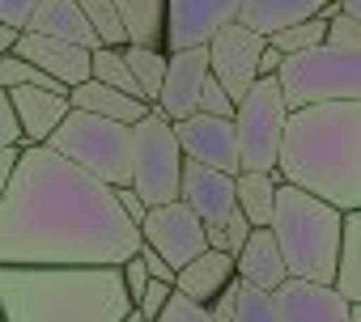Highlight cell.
<instances>
[{
	"label": "cell",
	"instance_id": "1",
	"mask_svg": "<svg viewBox=\"0 0 361 322\" xmlns=\"http://www.w3.org/2000/svg\"><path fill=\"white\" fill-rule=\"evenodd\" d=\"M140 250L111 183L51 144H22L0 200V263L13 267H119Z\"/></svg>",
	"mask_w": 361,
	"mask_h": 322
},
{
	"label": "cell",
	"instance_id": "2",
	"mask_svg": "<svg viewBox=\"0 0 361 322\" xmlns=\"http://www.w3.org/2000/svg\"><path fill=\"white\" fill-rule=\"evenodd\" d=\"M276 170L285 183L327 200L331 208L361 212V102L289 110Z\"/></svg>",
	"mask_w": 361,
	"mask_h": 322
},
{
	"label": "cell",
	"instance_id": "3",
	"mask_svg": "<svg viewBox=\"0 0 361 322\" xmlns=\"http://www.w3.org/2000/svg\"><path fill=\"white\" fill-rule=\"evenodd\" d=\"M119 267H13L0 263L5 322H123L132 314Z\"/></svg>",
	"mask_w": 361,
	"mask_h": 322
},
{
	"label": "cell",
	"instance_id": "4",
	"mask_svg": "<svg viewBox=\"0 0 361 322\" xmlns=\"http://www.w3.org/2000/svg\"><path fill=\"white\" fill-rule=\"evenodd\" d=\"M268 229L276 233V246H281L293 280L331 284L336 259H340V229H344L340 208H331L327 200H319L293 183H281L276 187V212H272Z\"/></svg>",
	"mask_w": 361,
	"mask_h": 322
},
{
	"label": "cell",
	"instance_id": "5",
	"mask_svg": "<svg viewBox=\"0 0 361 322\" xmlns=\"http://www.w3.org/2000/svg\"><path fill=\"white\" fill-rule=\"evenodd\" d=\"M276 81L289 110L323 102H361V51L319 43L302 56H285Z\"/></svg>",
	"mask_w": 361,
	"mask_h": 322
},
{
	"label": "cell",
	"instance_id": "6",
	"mask_svg": "<svg viewBox=\"0 0 361 322\" xmlns=\"http://www.w3.org/2000/svg\"><path fill=\"white\" fill-rule=\"evenodd\" d=\"M56 153L77 161L81 170L111 187H132V127L90 115V110H68L64 123L47 140Z\"/></svg>",
	"mask_w": 361,
	"mask_h": 322
},
{
	"label": "cell",
	"instance_id": "7",
	"mask_svg": "<svg viewBox=\"0 0 361 322\" xmlns=\"http://www.w3.org/2000/svg\"><path fill=\"white\" fill-rule=\"evenodd\" d=\"M183 166H188V157L178 148L174 123L157 106H149V115L132 127V191L145 200V208L178 200Z\"/></svg>",
	"mask_w": 361,
	"mask_h": 322
},
{
	"label": "cell",
	"instance_id": "8",
	"mask_svg": "<svg viewBox=\"0 0 361 322\" xmlns=\"http://www.w3.org/2000/svg\"><path fill=\"white\" fill-rule=\"evenodd\" d=\"M285 123L289 106L281 94L276 77H259L234 110V131H238V161L243 170H276L281 166V144H285Z\"/></svg>",
	"mask_w": 361,
	"mask_h": 322
},
{
	"label": "cell",
	"instance_id": "9",
	"mask_svg": "<svg viewBox=\"0 0 361 322\" xmlns=\"http://www.w3.org/2000/svg\"><path fill=\"white\" fill-rule=\"evenodd\" d=\"M140 242L153 246L174 271L178 267H188L196 255L209 250V238H204V221L183 204V200H174V204H157L145 212L140 221Z\"/></svg>",
	"mask_w": 361,
	"mask_h": 322
},
{
	"label": "cell",
	"instance_id": "10",
	"mask_svg": "<svg viewBox=\"0 0 361 322\" xmlns=\"http://www.w3.org/2000/svg\"><path fill=\"white\" fill-rule=\"evenodd\" d=\"M243 13V0H166V51L209 47Z\"/></svg>",
	"mask_w": 361,
	"mask_h": 322
},
{
	"label": "cell",
	"instance_id": "11",
	"mask_svg": "<svg viewBox=\"0 0 361 322\" xmlns=\"http://www.w3.org/2000/svg\"><path fill=\"white\" fill-rule=\"evenodd\" d=\"M264 47L268 39L255 34L251 26L234 22L226 26L213 43H209V72L221 81V89L238 102L255 81H259V60H264Z\"/></svg>",
	"mask_w": 361,
	"mask_h": 322
},
{
	"label": "cell",
	"instance_id": "12",
	"mask_svg": "<svg viewBox=\"0 0 361 322\" xmlns=\"http://www.w3.org/2000/svg\"><path fill=\"white\" fill-rule=\"evenodd\" d=\"M174 136H178V148H183L188 161H200L209 170H226V174H238L243 161H238V131H234V119H213V115H188L174 123Z\"/></svg>",
	"mask_w": 361,
	"mask_h": 322
},
{
	"label": "cell",
	"instance_id": "13",
	"mask_svg": "<svg viewBox=\"0 0 361 322\" xmlns=\"http://www.w3.org/2000/svg\"><path fill=\"white\" fill-rule=\"evenodd\" d=\"M209 81V47H188V51H166V81H161V94H157V110L178 123L196 115V102H200V89Z\"/></svg>",
	"mask_w": 361,
	"mask_h": 322
},
{
	"label": "cell",
	"instance_id": "14",
	"mask_svg": "<svg viewBox=\"0 0 361 322\" xmlns=\"http://www.w3.org/2000/svg\"><path fill=\"white\" fill-rule=\"evenodd\" d=\"M178 200H183L204 225H226V217L238 208V174L209 170V166H200V161H188Z\"/></svg>",
	"mask_w": 361,
	"mask_h": 322
},
{
	"label": "cell",
	"instance_id": "15",
	"mask_svg": "<svg viewBox=\"0 0 361 322\" xmlns=\"http://www.w3.org/2000/svg\"><path fill=\"white\" fill-rule=\"evenodd\" d=\"M272 297H276L281 322H353V305L331 284H319V280L289 276Z\"/></svg>",
	"mask_w": 361,
	"mask_h": 322
},
{
	"label": "cell",
	"instance_id": "16",
	"mask_svg": "<svg viewBox=\"0 0 361 322\" xmlns=\"http://www.w3.org/2000/svg\"><path fill=\"white\" fill-rule=\"evenodd\" d=\"M13 56L39 64L51 81H60L64 89L90 81V47H77V43H64V39H47V34H35V30H22L18 34V47Z\"/></svg>",
	"mask_w": 361,
	"mask_h": 322
},
{
	"label": "cell",
	"instance_id": "17",
	"mask_svg": "<svg viewBox=\"0 0 361 322\" xmlns=\"http://www.w3.org/2000/svg\"><path fill=\"white\" fill-rule=\"evenodd\" d=\"M9 102H13V115H18V127H22L26 144H47L51 131L73 110L68 89H35V85H26V89H9Z\"/></svg>",
	"mask_w": 361,
	"mask_h": 322
},
{
	"label": "cell",
	"instance_id": "18",
	"mask_svg": "<svg viewBox=\"0 0 361 322\" xmlns=\"http://www.w3.org/2000/svg\"><path fill=\"white\" fill-rule=\"evenodd\" d=\"M234 267H238V280L243 284L264 288V292H276L289 280V267H285V255H281L272 229H255L247 238V246L234 255Z\"/></svg>",
	"mask_w": 361,
	"mask_h": 322
},
{
	"label": "cell",
	"instance_id": "19",
	"mask_svg": "<svg viewBox=\"0 0 361 322\" xmlns=\"http://www.w3.org/2000/svg\"><path fill=\"white\" fill-rule=\"evenodd\" d=\"M234 276H238L234 255H226V250H204V255H196L188 267L174 271V292H183V297L209 305Z\"/></svg>",
	"mask_w": 361,
	"mask_h": 322
},
{
	"label": "cell",
	"instance_id": "20",
	"mask_svg": "<svg viewBox=\"0 0 361 322\" xmlns=\"http://www.w3.org/2000/svg\"><path fill=\"white\" fill-rule=\"evenodd\" d=\"M68 106H73V110L102 115V119H115V123H128V127H136V123L149 115V102H140V98H132V94H119V89H111V85H102V81H94V77L68 89Z\"/></svg>",
	"mask_w": 361,
	"mask_h": 322
},
{
	"label": "cell",
	"instance_id": "21",
	"mask_svg": "<svg viewBox=\"0 0 361 322\" xmlns=\"http://www.w3.org/2000/svg\"><path fill=\"white\" fill-rule=\"evenodd\" d=\"M323 5H327V0H243L238 22L251 26L255 34L272 39V34H281V30H289V26H298V22L319 18Z\"/></svg>",
	"mask_w": 361,
	"mask_h": 322
},
{
	"label": "cell",
	"instance_id": "22",
	"mask_svg": "<svg viewBox=\"0 0 361 322\" xmlns=\"http://www.w3.org/2000/svg\"><path fill=\"white\" fill-rule=\"evenodd\" d=\"M30 30L35 34H47V39L77 43V47H90V51L98 47V39H94V30H90V22H85V13H81L77 0H43L39 13H35V22H30Z\"/></svg>",
	"mask_w": 361,
	"mask_h": 322
},
{
	"label": "cell",
	"instance_id": "23",
	"mask_svg": "<svg viewBox=\"0 0 361 322\" xmlns=\"http://www.w3.org/2000/svg\"><path fill=\"white\" fill-rule=\"evenodd\" d=\"M119 26L132 47H161L166 51V0H115Z\"/></svg>",
	"mask_w": 361,
	"mask_h": 322
},
{
	"label": "cell",
	"instance_id": "24",
	"mask_svg": "<svg viewBox=\"0 0 361 322\" xmlns=\"http://www.w3.org/2000/svg\"><path fill=\"white\" fill-rule=\"evenodd\" d=\"M281 170H238V212L255 225L268 229L272 212H276V187H281Z\"/></svg>",
	"mask_w": 361,
	"mask_h": 322
},
{
	"label": "cell",
	"instance_id": "25",
	"mask_svg": "<svg viewBox=\"0 0 361 322\" xmlns=\"http://www.w3.org/2000/svg\"><path fill=\"white\" fill-rule=\"evenodd\" d=\"M331 288H336L348 305H361V212H344L340 259H336Z\"/></svg>",
	"mask_w": 361,
	"mask_h": 322
},
{
	"label": "cell",
	"instance_id": "26",
	"mask_svg": "<svg viewBox=\"0 0 361 322\" xmlns=\"http://www.w3.org/2000/svg\"><path fill=\"white\" fill-rule=\"evenodd\" d=\"M123 60H128V68H132V77H136V89H140V98L153 106L157 102V94H161V81H166V51L161 47H123Z\"/></svg>",
	"mask_w": 361,
	"mask_h": 322
},
{
	"label": "cell",
	"instance_id": "27",
	"mask_svg": "<svg viewBox=\"0 0 361 322\" xmlns=\"http://www.w3.org/2000/svg\"><path fill=\"white\" fill-rule=\"evenodd\" d=\"M90 77L102 81V85H111V89H119V94L140 98L136 77H132V68H128V60H123V47H94V51H90ZM140 102H145V98H140Z\"/></svg>",
	"mask_w": 361,
	"mask_h": 322
},
{
	"label": "cell",
	"instance_id": "28",
	"mask_svg": "<svg viewBox=\"0 0 361 322\" xmlns=\"http://www.w3.org/2000/svg\"><path fill=\"white\" fill-rule=\"evenodd\" d=\"M98 47H128V34L119 26V9H115V0H77Z\"/></svg>",
	"mask_w": 361,
	"mask_h": 322
},
{
	"label": "cell",
	"instance_id": "29",
	"mask_svg": "<svg viewBox=\"0 0 361 322\" xmlns=\"http://www.w3.org/2000/svg\"><path fill=\"white\" fill-rule=\"evenodd\" d=\"M281 56H302V51H310V47H319V43H327V22L323 18H310V22H298V26H289V30H281V34H272L268 39Z\"/></svg>",
	"mask_w": 361,
	"mask_h": 322
},
{
	"label": "cell",
	"instance_id": "30",
	"mask_svg": "<svg viewBox=\"0 0 361 322\" xmlns=\"http://www.w3.org/2000/svg\"><path fill=\"white\" fill-rule=\"evenodd\" d=\"M230 322H281L276 297H272V292H264V288L243 284V292H238V305H234V318H230Z\"/></svg>",
	"mask_w": 361,
	"mask_h": 322
},
{
	"label": "cell",
	"instance_id": "31",
	"mask_svg": "<svg viewBox=\"0 0 361 322\" xmlns=\"http://www.w3.org/2000/svg\"><path fill=\"white\" fill-rule=\"evenodd\" d=\"M153 322H213V314H209V305H200V301H192L183 292H170L166 309Z\"/></svg>",
	"mask_w": 361,
	"mask_h": 322
},
{
	"label": "cell",
	"instance_id": "32",
	"mask_svg": "<svg viewBox=\"0 0 361 322\" xmlns=\"http://www.w3.org/2000/svg\"><path fill=\"white\" fill-rule=\"evenodd\" d=\"M196 110L200 115H213V119H234V110H238V102L221 89V81L209 72V81H204V89H200V102H196Z\"/></svg>",
	"mask_w": 361,
	"mask_h": 322
},
{
	"label": "cell",
	"instance_id": "33",
	"mask_svg": "<svg viewBox=\"0 0 361 322\" xmlns=\"http://www.w3.org/2000/svg\"><path fill=\"white\" fill-rule=\"evenodd\" d=\"M170 292H174V284H170V280H153V276H149V284H145V292H140V301H136V314H140L145 322H153V318L166 309Z\"/></svg>",
	"mask_w": 361,
	"mask_h": 322
},
{
	"label": "cell",
	"instance_id": "34",
	"mask_svg": "<svg viewBox=\"0 0 361 322\" xmlns=\"http://www.w3.org/2000/svg\"><path fill=\"white\" fill-rule=\"evenodd\" d=\"M43 0H0V26H9V30H30L35 13H39Z\"/></svg>",
	"mask_w": 361,
	"mask_h": 322
},
{
	"label": "cell",
	"instance_id": "35",
	"mask_svg": "<svg viewBox=\"0 0 361 322\" xmlns=\"http://www.w3.org/2000/svg\"><path fill=\"white\" fill-rule=\"evenodd\" d=\"M22 144H26V136H22V127H18L9 89H0V153H5V148H22Z\"/></svg>",
	"mask_w": 361,
	"mask_h": 322
},
{
	"label": "cell",
	"instance_id": "36",
	"mask_svg": "<svg viewBox=\"0 0 361 322\" xmlns=\"http://www.w3.org/2000/svg\"><path fill=\"white\" fill-rule=\"evenodd\" d=\"M327 43H331V47H353V51H361V22L348 18V13H340L336 22H327Z\"/></svg>",
	"mask_w": 361,
	"mask_h": 322
},
{
	"label": "cell",
	"instance_id": "37",
	"mask_svg": "<svg viewBox=\"0 0 361 322\" xmlns=\"http://www.w3.org/2000/svg\"><path fill=\"white\" fill-rule=\"evenodd\" d=\"M119 276H123V288H128V297H132V305H136L140 292H145V284H149V267H145V259H140V255L123 259V263H119Z\"/></svg>",
	"mask_w": 361,
	"mask_h": 322
},
{
	"label": "cell",
	"instance_id": "38",
	"mask_svg": "<svg viewBox=\"0 0 361 322\" xmlns=\"http://www.w3.org/2000/svg\"><path fill=\"white\" fill-rule=\"evenodd\" d=\"M221 229H226V250H230V255H238V250L247 246V238L255 233V225H251V221H247L238 208L226 217V225H221Z\"/></svg>",
	"mask_w": 361,
	"mask_h": 322
},
{
	"label": "cell",
	"instance_id": "39",
	"mask_svg": "<svg viewBox=\"0 0 361 322\" xmlns=\"http://www.w3.org/2000/svg\"><path fill=\"white\" fill-rule=\"evenodd\" d=\"M238 292H243V280L234 276V280H230V284H226V288H221V292H217L213 301H209V314H213V322H230V318H234Z\"/></svg>",
	"mask_w": 361,
	"mask_h": 322
},
{
	"label": "cell",
	"instance_id": "40",
	"mask_svg": "<svg viewBox=\"0 0 361 322\" xmlns=\"http://www.w3.org/2000/svg\"><path fill=\"white\" fill-rule=\"evenodd\" d=\"M136 255L145 259V267H149V276H153V280H170V284H174V267H170L153 246H145V242H140V250H136Z\"/></svg>",
	"mask_w": 361,
	"mask_h": 322
},
{
	"label": "cell",
	"instance_id": "41",
	"mask_svg": "<svg viewBox=\"0 0 361 322\" xmlns=\"http://www.w3.org/2000/svg\"><path fill=\"white\" fill-rule=\"evenodd\" d=\"M115 195H119V208L128 212V221H132V225H140V221H145V212H149V208H145V200H140L132 187H115Z\"/></svg>",
	"mask_w": 361,
	"mask_h": 322
},
{
	"label": "cell",
	"instance_id": "42",
	"mask_svg": "<svg viewBox=\"0 0 361 322\" xmlns=\"http://www.w3.org/2000/svg\"><path fill=\"white\" fill-rule=\"evenodd\" d=\"M18 153H22V148H5V153H0V200H5V187H9V179H13Z\"/></svg>",
	"mask_w": 361,
	"mask_h": 322
},
{
	"label": "cell",
	"instance_id": "43",
	"mask_svg": "<svg viewBox=\"0 0 361 322\" xmlns=\"http://www.w3.org/2000/svg\"><path fill=\"white\" fill-rule=\"evenodd\" d=\"M281 64H285V56L268 43V47H264V60H259V77H276V72H281Z\"/></svg>",
	"mask_w": 361,
	"mask_h": 322
},
{
	"label": "cell",
	"instance_id": "44",
	"mask_svg": "<svg viewBox=\"0 0 361 322\" xmlns=\"http://www.w3.org/2000/svg\"><path fill=\"white\" fill-rule=\"evenodd\" d=\"M18 47V30H9V26H0V60H5L9 51Z\"/></svg>",
	"mask_w": 361,
	"mask_h": 322
},
{
	"label": "cell",
	"instance_id": "45",
	"mask_svg": "<svg viewBox=\"0 0 361 322\" xmlns=\"http://www.w3.org/2000/svg\"><path fill=\"white\" fill-rule=\"evenodd\" d=\"M340 13H344V9H340V0H327V5L319 9V18H323V22H336Z\"/></svg>",
	"mask_w": 361,
	"mask_h": 322
},
{
	"label": "cell",
	"instance_id": "46",
	"mask_svg": "<svg viewBox=\"0 0 361 322\" xmlns=\"http://www.w3.org/2000/svg\"><path fill=\"white\" fill-rule=\"evenodd\" d=\"M340 9H344L348 18H357V22H361V0H340Z\"/></svg>",
	"mask_w": 361,
	"mask_h": 322
},
{
	"label": "cell",
	"instance_id": "47",
	"mask_svg": "<svg viewBox=\"0 0 361 322\" xmlns=\"http://www.w3.org/2000/svg\"><path fill=\"white\" fill-rule=\"evenodd\" d=\"M123 322H145V318H140V314H136V309H132V314H128V318H123Z\"/></svg>",
	"mask_w": 361,
	"mask_h": 322
},
{
	"label": "cell",
	"instance_id": "48",
	"mask_svg": "<svg viewBox=\"0 0 361 322\" xmlns=\"http://www.w3.org/2000/svg\"><path fill=\"white\" fill-rule=\"evenodd\" d=\"M353 322H361V305H353Z\"/></svg>",
	"mask_w": 361,
	"mask_h": 322
},
{
	"label": "cell",
	"instance_id": "49",
	"mask_svg": "<svg viewBox=\"0 0 361 322\" xmlns=\"http://www.w3.org/2000/svg\"><path fill=\"white\" fill-rule=\"evenodd\" d=\"M0 322H5V314H0Z\"/></svg>",
	"mask_w": 361,
	"mask_h": 322
}]
</instances>
